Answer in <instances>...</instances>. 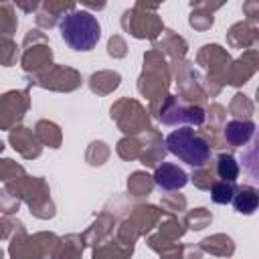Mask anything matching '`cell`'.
Masks as SVG:
<instances>
[{"label": "cell", "mask_w": 259, "mask_h": 259, "mask_svg": "<svg viewBox=\"0 0 259 259\" xmlns=\"http://www.w3.org/2000/svg\"><path fill=\"white\" fill-rule=\"evenodd\" d=\"M255 134V123L253 121H229L225 127V138L231 146H243L251 140Z\"/></svg>", "instance_id": "4"}, {"label": "cell", "mask_w": 259, "mask_h": 259, "mask_svg": "<svg viewBox=\"0 0 259 259\" xmlns=\"http://www.w3.org/2000/svg\"><path fill=\"white\" fill-rule=\"evenodd\" d=\"M233 202H235V208H237L239 212L251 214V212L257 208V202H259L257 190L251 188V186H245V188L239 190V194L233 196Z\"/></svg>", "instance_id": "5"}, {"label": "cell", "mask_w": 259, "mask_h": 259, "mask_svg": "<svg viewBox=\"0 0 259 259\" xmlns=\"http://www.w3.org/2000/svg\"><path fill=\"white\" fill-rule=\"evenodd\" d=\"M59 30L63 40L75 51H91L101 36L97 18L85 10H73L63 16V20L59 22Z\"/></svg>", "instance_id": "1"}, {"label": "cell", "mask_w": 259, "mask_h": 259, "mask_svg": "<svg viewBox=\"0 0 259 259\" xmlns=\"http://www.w3.org/2000/svg\"><path fill=\"white\" fill-rule=\"evenodd\" d=\"M166 146L174 156H178L182 162L190 166H202L210 158L208 144L202 138L194 136L190 127H178L170 132L166 138Z\"/></svg>", "instance_id": "2"}, {"label": "cell", "mask_w": 259, "mask_h": 259, "mask_svg": "<svg viewBox=\"0 0 259 259\" xmlns=\"http://www.w3.org/2000/svg\"><path fill=\"white\" fill-rule=\"evenodd\" d=\"M217 172L225 182H235L239 176V164L235 162V158L231 154H221L219 164H217Z\"/></svg>", "instance_id": "6"}, {"label": "cell", "mask_w": 259, "mask_h": 259, "mask_svg": "<svg viewBox=\"0 0 259 259\" xmlns=\"http://www.w3.org/2000/svg\"><path fill=\"white\" fill-rule=\"evenodd\" d=\"M154 180L158 186L166 188V190H174V188H182L186 184V172L180 170L178 166L174 164H162L156 168V174H154Z\"/></svg>", "instance_id": "3"}, {"label": "cell", "mask_w": 259, "mask_h": 259, "mask_svg": "<svg viewBox=\"0 0 259 259\" xmlns=\"http://www.w3.org/2000/svg\"><path fill=\"white\" fill-rule=\"evenodd\" d=\"M210 196H212V200H214L217 204H227V202H231L233 196H235V186H233V182L221 180V182L212 184Z\"/></svg>", "instance_id": "7"}]
</instances>
